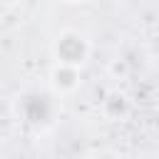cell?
<instances>
[{
	"instance_id": "5",
	"label": "cell",
	"mask_w": 159,
	"mask_h": 159,
	"mask_svg": "<svg viewBox=\"0 0 159 159\" xmlns=\"http://www.w3.org/2000/svg\"><path fill=\"white\" fill-rule=\"evenodd\" d=\"M70 2H82V0H70Z\"/></svg>"
},
{
	"instance_id": "2",
	"label": "cell",
	"mask_w": 159,
	"mask_h": 159,
	"mask_svg": "<svg viewBox=\"0 0 159 159\" xmlns=\"http://www.w3.org/2000/svg\"><path fill=\"white\" fill-rule=\"evenodd\" d=\"M52 52H55V62L70 65V67H80L89 55V42H87V37L82 32L65 30V32H60L55 37Z\"/></svg>"
},
{
	"instance_id": "3",
	"label": "cell",
	"mask_w": 159,
	"mask_h": 159,
	"mask_svg": "<svg viewBox=\"0 0 159 159\" xmlns=\"http://www.w3.org/2000/svg\"><path fill=\"white\" fill-rule=\"evenodd\" d=\"M50 84H52V89H55L57 97H62V94H67V92H75L77 84H80L77 67L55 62V67H52V72H50Z\"/></svg>"
},
{
	"instance_id": "4",
	"label": "cell",
	"mask_w": 159,
	"mask_h": 159,
	"mask_svg": "<svg viewBox=\"0 0 159 159\" xmlns=\"http://www.w3.org/2000/svg\"><path fill=\"white\" fill-rule=\"evenodd\" d=\"M94 159H114V157H94Z\"/></svg>"
},
{
	"instance_id": "1",
	"label": "cell",
	"mask_w": 159,
	"mask_h": 159,
	"mask_svg": "<svg viewBox=\"0 0 159 159\" xmlns=\"http://www.w3.org/2000/svg\"><path fill=\"white\" fill-rule=\"evenodd\" d=\"M15 109L25 124L45 129L55 122L60 112V97L50 89H25L22 94L15 97Z\"/></svg>"
}]
</instances>
